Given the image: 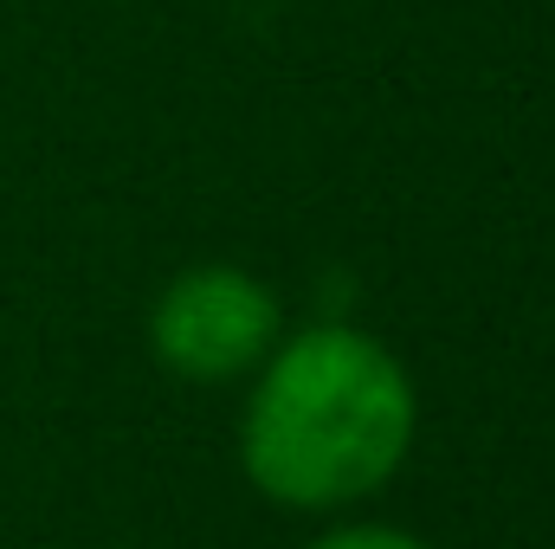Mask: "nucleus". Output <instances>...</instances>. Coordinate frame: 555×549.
Returning a JSON list of instances; mask_svg holds the SVG:
<instances>
[{"instance_id": "1", "label": "nucleus", "mask_w": 555, "mask_h": 549, "mask_svg": "<svg viewBox=\"0 0 555 549\" xmlns=\"http://www.w3.org/2000/svg\"><path fill=\"white\" fill-rule=\"evenodd\" d=\"M414 446L408 369L349 323H317L259 362L240 459L291 511H330L382 491Z\"/></svg>"}, {"instance_id": "2", "label": "nucleus", "mask_w": 555, "mask_h": 549, "mask_svg": "<svg viewBox=\"0 0 555 549\" xmlns=\"http://www.w3.org/2000/svg\"><path fill=\"white\" fill-rule=\"evenodd\" d=\"M149 343L188 382H233L278 349V297L240 266H201L155 297Z\"/></svg>"}, {"instance_id": "3", "label": "nucleus", "mask_w": 555, "mask_h": 549, "mask_svg": "<svg viewBox=\"0 0 555 549\" xmlns=\"http://www.w3.org/2000/svg\"><path fill=\"white\" fill-rule=\"evenodd\" d=\"M310 549H426L420 537L408 531H382V524H356V531H330V537H317Z\"/></svg>"}]
</instances>
